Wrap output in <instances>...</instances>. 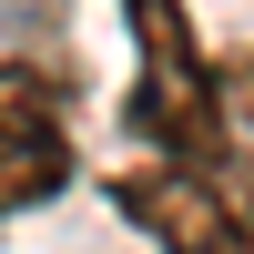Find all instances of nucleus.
Wrapping results in <instances>:
<instances>
[{"mask_svg": "<svg viewBox=\"0 0 254 254\" xmlns=\"http://www.w3.org/2000/svg\"><path fill=\"white\" fill-rule=\"evenodd\" d=\"M132 10V102H122V122H132L142 163H224L244 153L234 122H224V81L214 61H203V31L183 0H122Z\"/></svg>", "mask_w": 254, "mask_h": 254, "instance_id": "nucleus-1", "label": "nucleus"}, {"mask_svg": "<svg viewBox=\"0 0 254 254\" xmlns=\"http://www.w3.org/2000/svg\"><path fill=\"white\" fill-rule=\"evenodd\" d=\"M214 81H224V122H234V142L254 153V41H244L234 61H214Z\"/></svg>", "mask_w": 254, "mask_h": 254, "instance_id": "nucleus-4", "label": "nucleus"}, {"mask_svg": "<svg viewBox=\"0 0 254 254\" xmlns=\"http://www.w3.org/2000/svg\"><path fill=\"white\" fill-rule=\"evenodd\" d=\"M71 183V71L0 51V214H31Z\"/></svg>", "mask_w": 254, "mask_h": 254, "instance_id": "nucleus-3", "label": "nucleus"}, {"mask_svg": "<svg viewBox=\"0 0 254 254\" xmlns=\"http://www.w3.org/2000/svg\"><path fill=\"white\" fill-rule=\"evenodd\" d=\"M112 203L163 254H254V153H224V163H132V173H112Z\"/></svg>", "mask_w": 254, "mask_h": 254, "instance_id": "nucleus-2", "label": "nucleus"}]
</instances>
